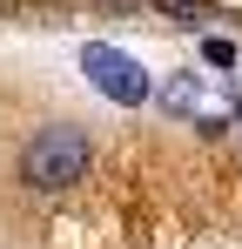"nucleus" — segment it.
Segmentation results:
<instances>
[{
  "label": "nucleus",
  "mask_w": 242,
  "mask_h": 249,
  "mask_svg": "<svg viewBox=\"0 0 242 249\" xmlns=\"http://www.w3.org/2000/svg\"><path fill=\"white\" fill-rule=\"evenodd\" d=\"M81 74L101 88L115 108H141L148 94H155V81H148V68L135 61V54H121V47H108V41H87L81 47Z\"/></svg>",
  "instance_id": "obj_2"
},
{
  "label": "nucleus",
  "mask_w": 242,
  "mask_h": 249,
  "mask_svg": "<svg viewBox=\"0 0 242 249\" xmlns=\"http://www.w3.org/2000/svg\"><path fill=\"white\" fill-rule=\"evenodd\" d=\"M202 61L208 68H236V41H202Z\"/></svg>",
  "instance_id": "obj_4"
},
{
  "label": "nucleus",
  "mask_w": 242,
  "mask_h": 249,
  "mask_svg": "<svg viewBox=\"0 0 242 249\" xmlns=\"http://www.w3.org/2000/svg\"><path fill=\"white\" fill-rule=\"evenodd\" d=\"M87 168H94V142H87V128L74 122H47L34 128L27 142H20V189H34V196H68L74 182H87Z\"/></svg>",
  "instance_id": "obj_1"
},
{
  "label": "nucleus",
  "mask_w": 242,
  "mask_h": 249,
  "mask_svg": "<svg viewBox=\"0 0 242 249\" xmlns=\"http://www.w3.org/2000/svg\"><path fill=\"white\" fill-rule=\"evenodd\" d=\"M161 14H175V20H189V27H202V20H215V7L208 0H155Z\"/></svg>",
  "instance_id": "obj_3"
}]
</instances>
